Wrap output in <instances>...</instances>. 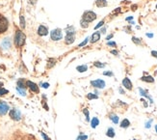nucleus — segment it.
I'll use <instances>...</instances> for the list:
<instances>
[{
	"label": "nucleus",
	"instance_id": "obj_1",
	"mask_svg": "<svg viewBox=\"0 0 157 140\" xmlns=\"http://www.w3.org/2000/svg\"><path fill=\"white\" fill-rule=\"evenodd\" d=\"M25 43V35L21 31H17L15 37V44L16 47H22Z\"/></svg>",
	"mask_w": 157,
	"mask_h": 140
},
{
	"label": "nucleus",
	"instance_id": "obj_2",
	"mask_svg": "<svg viewBox=\"0 0 157 140\" xmlns=\"http://www.w3.org/2000/svg\"><path fill=\"white\" fill-rule=\"evenodd\" d=\"M96 18V14L93 11H87L83 14V17H82V19L87 21V22H92L94 21V19Z\"/></svg>",
	"mask_w": 157,
	"mask_h": 140
},
{
	"label": "nucleus",
	"instance_id": "obj_3",
	"mask_svg": "<svg viewBox=\"0 0 157 140\" xmlns=\"http://www.w3.org/2000/svg\"><path fill=\"white\" fill-rule=\"evenodd\" d=\"M62 37H63V33H62V30H61V29L56 28V29H54V30L51 31V34H50L51 40H53V41H59V40L62 39Z\"/></svg>",
	"mask_w": 157,
	"mask_h": 140
},
{
	"label": "nucleus",
	"instance_id": "obj_4",
	"mask_svg": "<svg viewBox=\"0 0 157 140\" xmlns=\"http://www.w3.org/2000/svg\"><path fill=\"white\" fill-rule=\"evenodd\" d=\"M8 20L5 17L0 15V33H4L7 29H8Z\"/></svg>",
	"mask_w": 157,
	"mask_h": 140
},
{
	"label": "nucleus",
	"instance_id": "obj_5",
	"mask_svg": "<svg viewBox=\"0 0 157 140\" xmlns=\"http://www.w3.org/2000/svg\"><path fill=\"white\" fill-rule=\"evenodd\" d=\"M91 84H92V86H94V88H97V89H103V88H105V86H106L105 81L102 80V79L92 80V81H91Z\"/></svg>",
	"mask_w": 157,
	"mask_h": 140
},
{
	"label": "nucleus",
	"instance_id": "obj_6",
	"mask_svg": "<svg viewBox=\"0 0 157 140\" xmlns=\"http://www.w3.org/2000/svg\"><path fill=\"white\" fill-rule=\"evenodd\" d=\"M9 111V106L6 103L1 102L0 103V116H4Z\"/></svg>",
	"mask_w": 157,
	"mask_h": 140
},
{
	"label": "nucleus",
	"instance_id": "obj_7",
	"mask_svg": "<svg viewBox=\"0 0 157 140\" xmlns=\"http://www.w3.org/2000/svg\"><path fill=\"white\" fill-rule=\"evenodd\" d=\"M123 86H124L126 90H129V91H131V90H132V88H133L132 82H131V80H130L128 77L124 78V80H123Z\"/></svg>",
	"mask_w": 157,
	"mask_h": 140
},
{
	"label": "nucleus",
	"instance_id": "obj_8",
	"mask_svg": "<svg viewBox=\"0 0 157 140\" xmlns=\"http://www.w3.org/2000/svg\"><path fill=\"white\" fill-rule=\"evenodd\" d=\"M10 116H11L12 119H14L16 121H18V120H20L21 114H20V112L17 109H12L10 111Z\"/></svg>",
	"mask_w": 157,
	"mask_h": 140
},
{
	"label": "nucleus",
	"instance_id": "obj_9",
	"mask_svg": "<svg viewBox=\"0 0 157 140\" xmlns=\"http://www.w3.org/2000/svg\"><path fill=\"white\" fill-rule=\"evenodd\" d=\"M139 93H140L141 96H143V97L146 98V99L150 102V104H153V99H152V97L148 95V93H147V91H146V90H144V89H142V88H139Z\"/></svg>",
	"mask_w": 157,
	"mask_h": 140
},
{
	"label": "nucleus",
	"instance_id": "obj_10",
	"mask_svg": "<svg viewBox=\"0 0 157 140\" xmlns=\"http://www.w3.org/2000/svg\"><path fill=\"white\" fill-rule=\"evenodd\" d=\"M38 33H39L40 36H46L48 34V30H47V28H46L45 26L41 25V26L39 27V29H38Z\"/></svg>",
	"mask_w": 157,
	"mask_h": 140
},
{
	"label": "nucleus",
	"instance_id": "obj_11",
	"mask_svg": "<svg viewBox=\"0 0 157 140\" xmlns=\"http://www.w3.org/2000/svg\"><path fill=\"white\" fill-rule=\"evenodd\" d=\"M99 39H100V32L97 31V32H94V33L92 35V37H91V42H92V43H96Z\"/></svg>",
	"mask_w": 157,
	"mask_h": 140
},
{
	"label": "nucleus",
	"instance_id": "obj_12",
	"mask_svg": "<svg viewBox=\"0 0 157 140\" xmlns=\"http://www.w3.org/2000/svg\"><path fill=\"white\" fill-rule=\"evenodd\" d=\"M95 5L98 8H103L108 5V2L106 0H95Z\"/></svg>",
	"mask_w": 157,
	"mask_h": 140
},
{
	"label": "nucleus",
	"instance_id": "obj_13",
	"mask_svg": "<svg viewBox=\"0 0 157 140\" xmlns=\"http://www.w3.org/2000/svg\"><path fill=\"white\" fill-rule=\"evenodd\" d=\"M141 80L142 81L147 82V83H153L154 82V78L151 76V75H144L141 77Z\"/></svg>",
	"mask_w": 157,
	"mask_h": 140
},
{
	"label": "nucleus",
	"instance_id": "obj_14",
	"mask_svg": "<svg viewBox=\"0 0 157 140\" xmlns=\"http://www.w3.org/2000/svg\"><path fill=\"white\" fill-rule=\"evenodd\" d=\"M27 86L33 91V92H39V88H38V86L32 81H27Z\"/></svg>",
	"mask_w": 157,
	"mask_h": 140
},
{
	"label": "nucleus",
	"instance_id": "obj_15",
	"mask_svg": "<svg viewBox=\"0 0 157 140\" xmlns=\"http://www.w3.org/2000/svg\"><path fill=\"white\" fill-rule=\"evenodd\" d=\"M98 125H99V120H98V118H97V117H94V118L92 119V121H91V127L93 128H95Z\"/></svg>",
	"mask_w": 157,
	"mask_h": 140
},
{
	"label": "nucleus",
	"instance_id": "obj_16",
	"mask_svg": "<svg viewBox=\"0 0 157 140\" xmlns=\"http://www.w3.org/2000/svg\"><path fill=\"white\" fill-rule=\"evenodd\" d=\"M106 135L110 138H114L115 135H116V132H115V129L113 128H108L107 131H106Z\"/></svg>",
	"mask_w": 157,
	"mask_h": 140
},
{
	"label": "nucleus",
	"instance_id": "obj_17",
	"mask_svg": "<svg viewBox=\"0 0 157 140\" xmlns=\"http://www.w3.org/2000/svg\"><path fill=\"white\" fill-rule=\"evenodd\" d=\"M121 128H127L129 126H130V121L128 119H124L122 122H121Z\"/></svg>",
	"mask_w": 157,
	"mask_h": 140
},
{
	"label": "nucleus",
	"instance_id": "obj_18",
	"mask_svg": "<svg viewBox=\"0 0 157 140\" xmlns=\"http://www.w3.org/2000/svg\"><path fill=\"white\" fill-rule=\"evenodd\" d=\"M11 47V42H10V39L9 38H6L3 42H2V47L3 48H9V47Z\"/></svg>",
	"mask_w": 157,
	"mask_h": 140
},
{
	"label": "nucleus",
	"instance_id": "obj_19",
	"mask_svg": "<svg viewBox=\"0 0 157 140\" xmlns=\"http://www.w3.org/2000/svg\"><path fill=\"white\" fill-rule=\"evenodd\" d=\"M109 118H110V120L112 121L114 124H116V125L119 124V117H118V115H116V114H111Z\"/></svg>",
	"mask_w": 157,
	"mask_h": 140
},
{
	"label": "nucleus",
	"instance_id": "obj_20",
	"mask_svg": "<svg viewBox=\"0 0 157 140\" xmlns=\"http://www.w3.org/2000/svg\"><path fill=\"white\" fill-rule=\"evenodd\" d=\"M76 70H78L79 72H85L86 70H88V66L87 65H81V66H78L76 68Z\"/></svg>",
	"mask_w": 157,
	"mask_h": 140
},
{
	"label": "nucleus",
	"instance_id": "obj_21",
	"mask_svg": "<svg viewBox=\"0 0 157 140\" xmlns=\"http://www.w3.org/2000/svg\"><path fill=\"white\" fill-rule=\"evenodd\" d=\"M87 98H88V100H97V99H98V96L95 95V94L89 93L87 95Z\"/></svg>",
	"mask_w": 157,
	"mask_h": 140
},
{
	"label": "nucleus",
	"instance_id": "obj_22",
	"mask_svg": "<svg viewBox=\"0 0 157 140\" xmlns=\"http://www.w3.org/2000/svg\"><path fill=\"white\" fill-rule=\"evenodd\" d=\"M94 66L96 67V68L102 69V68L105 67V64H104V63H101V62H94Z\"/></svg>",
	"mask_w": 157,
	"mask_h": 140
},
{
	"label": "nucleus",
	"instance_id": "obj_23",
	"mask_svg": "<svg viewBox=\"0 0 157 140\" xmlns=\"http://www.w3.org/2000/svg\"><path fill=\"white\" fill-rule=\"evenodd\" d=\"M132 42H133L134 44H136V45H141V44H142L141 39L136 38V37H132Z\"/></svg>",
	"mask_w": 157,
	"mask_h": 140
},
{
	"label": "nucleus",
	"instance_id": "obj_24",
	"mask_svg": "<svg viewBox=\"0 0 157 140\" xmlns=\"http://www.w3.org/2000/svg\"><path fill=\"white\" fill-rule=\"evenodd\" d=\"M152 122H153V120H152V119H149L147 122H146V124H145V128H151V124H152Z\"/></svg>",
	"mask_w": 157,
	"mask_h": 140
},
{
	"label": "nucleus",
	"instance_id": "obj_25",
	"mask_svg": "<svg viewBox=\"0 0 157 140\" xmlns=\"http://www.w3.org/2000/svg\"><path fill=\"white\" fill-rule=\"evenodd\" d=\"M83 113L85 114V116H86V120H87V122H90V115H89V111H88V109L87 108H85L84 110H83Z\"/></svg>",
	"mask_w": 157,
	"mask_h": 140
},
{
	"label": "nucleus",
	"instance_id": "obj_26",
	"mask_svg": "<svg viewBox=\"0 0 157 140\" xmlns=\"http://www.w3.org/2000/svg\"><path fill=\"white\" fill-rule=\"evenodd\" d=\"M80 25H81V27L82 28H88V26H89V22H87V21H85V20H81L80 21Z\"/></svg>",
	"mask_w": 157,
	"mask_h": 140
},
{
	"label": "nucleus",
	"instance_id": "obj_27",
	"mask_svg": "<svg viewBox=\"0 0 157 140\" xmlns=\"http://www.w3.org/2000/svg\"><path fill=\"white\" fill-rule=\"evenodd\" d=\"M88 139V135H85V134H81L79 135L78 137L76 138V140H87Z\"/></svg>",
	"mask_w": 157,
	"mask_h": 140
},
{
	"label": "nucleus",
	"instance_id": "obj_28",
	"mask_svg": "<svg viewBox=\"0 0 157 140\" xmlns=\"http://www.w3.org/2000/svg\"><path fill=\"white\" fill-rule=\"evenodd\" d=\"M88 41H89V38H86L82 43H80L79 44V47H84V46H86L87 45V43H88Z\"/></svg>",
	"mask_w": 157,
	"mask_h": 140
},
{
	"label": "nucleus",
	"instance_id": "obj_29",
	"mask_svg": "<svg viewBox=\"0 0 157 140\" xmlns=\"http://www.w3.org/2000/svg\"><path fill=\"white\" fill-rule=\"evenodd\" d=\"M16 90H17V92L20 94L21 96H25V95H26L25 91H24V90H22L21 88H19V87H16Z\"/></svg>",
	"mask_w": 157,
	"mask_h": 140
},
{
	"label": "nucleus",
	"instance_id": "obj_30",
	"mask_svg": "<svg viewBox=\"0 0 157 140\" xmlns=\"http://www.w3.org/2000/svg\"><path fill=\"white\" fill-rule=\"evenodd\" d=\"M20 25H21V27H22V28L25 27V20H24L23 16H20Z\"/></svg>",
	"mask_w": 157,
	"mask_h": 140
},
{
	"label": "nucleus",
	"instance_id": "obj_31",
	"mask_svg": "<svg viewBox=\"0 0 157 140\" xmlns=\"http://www.w3.org/2000/svg\"><path fill=\"white\" fill-rule=\"evenodd\" d=\"M7 93H8V90H6L4 88H0V96H3V95H5Z\"/></svg>",
	"mask_w": 157,
	"mask_h": 140
},
{
	"label": "nucleus",
	"instance_id": "obj_32",
	"mask_svg": "<svg viewBox=\"0 0 157 140\" xmlns=\"http://www.w3.org/2000/svg\"><path fill=\"white\" fill-rule=\"evenodd\" d=\"M103 74L104 75H108V76H113L114 73H113L111 70H108V71H103Z\"/></svg>",
	"mask_w": 157,
	"mask_h": 140
},
{
	"label": "nucleus",
	"instance_id": "obj_33",
	"mask_svg": "<svg viewBox=\"0 0 157 140\" xmlns=\"http://www.w3.org/2000/svg\"><path fill=\"white\" fill-rule=\"evenodd\" d=\"M103 24H104V20H101V21H99V22L97 23V25L94 27V29H95V30H96V29H98V28H99V27H101Z\"/></svg>",
	"mask_w": 157,
	"mask_h": 140
},
{
	"label": "nucleus",
	"instance_id": "obj_34",
	"mask_svg": "<svg viewBox=\"0 0 157 140\" xmlns=\"http://www.w3.org/2000/svg\"><path fill=\"white\" fill-rule=\"evenodd\" d=\"M107 46H109V47H117V44H116L115 42H108V43H107Z\"/></svg>",
	"mask_w": 157,
	"mask_h": 140
},
{
	"label": "nucleus",
	"instance_id": "obj_35",
	"mask_svg": "<svg viewBox=\"0 0 157 140\" xmlns=\"http://www.w3.org/2000/svg\"><path fill=\"white\" fill-rule=\"evenodd\" d=\"M42 136L45 138V140H50V138H49V137H48V136L45 134V132H42Z\"/></svg>",
	"mask_w": 157,
	"mask_h": 140
},
{
	"label": "nucleus",
	"instance_id": "obj_36",
	"mask_svg": "<svg viewBox=\"0 0 157 140\" xmlns=\"http://www.w3.org/2000/svg\"><path fill=\"white\" fill-rule=\"evenodd\" d=\"M151 55H152L153 57L157 58V51L156 50H152V51H151Z\"/></svg>",
	"mask_w": 157,
	"mask_h": 140
},
{
	"label": "nucleus",
	"instance_id": "obj_37",
	"mask_svg": "<svg viewBox=\"0 0 157 140\" xmlns=\"http://www.w3.org/2000/svg\"><path fill=\"white\" fill-rule=\"evenodd\" d=\"M119 92L122 94V95H124V94H125V92H124V90L123 89V88H122V87H120V88H119Z\"/></svg>",
	"mask_w": 157,
	"mask_h": 140
},
{
	"label": "nucleus",
	"instance_id": "obj_38",
	"mask_svg": "<svg viewBox=\"0 0 157 140\" xmlns=\"http://www.w3.org/2000/svg\"><path fill=\"white\" fill-rule=\"evenodd\" d=\"M142 102H143V105H144L145 107H147V106H148V105H147V103H146V100H142Z\"/></svg>",
	"mask_w": 157,
	"mask_h": 140
},
{
	"label": "nucleus",
	"instance_id": "obj_39",
	"mask_svg": "<svg viewBox=\"0 0 157 140\" xmlns=\"http://www.w3.org/2000/svg\"><path fill=\"white\" fill-rule=\"evenodd\" d=\"M99 32H100V33H102V34H105V33H106V28H105V27H103V28L101 29Z\"/></svg>",
	"mask_w": 157,
	"mask_h": 140
},
{
	"label": "nucleus",
	"instance_id": "obj_40",
	"mask_svg": "<svg viewBox=\"0 0 157 140\" xmlns=\"http://www.w3.org/2000/svg\"><path fill=\"white\" fill-rule=\"evenodd\" d=\"M111 53L114 54V55H118V54H119V52H118L117 50H115V49H114V50H111Z\"/></svg>",
	"mask_w": 157,
	"mask_h": 140
},
{
	"label": "nucleus",
	"instance_id": "obj_41",
	"mask_svg": "<svg viewBox=\"0 0 157 140\" xmlns=\"http://www.w3.org/2000/svg\"><path fill=\"white\" fill-rule=\"evenodd\" d=\"M48 86H49V84H48V83H44V84H43V87L45 88V89H47V88H48Z\"/></svg>",
	"mask_w": 157,
	"mask_h": 140
},
{
	"label": "nucleus",
	"instance_id": "obj_42",
	"mask_svg": "<svg viewBox=\"0 0 157 140\" xmlns=\"http://www.w3.org/2000/svg\"><path fill=\"white\" fill-rule=\"evenodd\" d=\"M113 34H110V35H108L107 36V37H106V40H107V41H108V40H110V39H112L113 38Z\"/></svg>",
	"mask_w": 157,
	"mask_h": 140
},
{
	"label": "nucleus",
	"instance_id": "obj_43",
	"mask_svg": "<svg viewBox=\"0 0 157 140\" xmlns=\"http://www.w3.org/2000/svg\"><path fill=\"white\" fill-rule=\"evenodd\" d=\"M146 37H148V38H153V34H152V33H146Z\"/></svg>",
	"mask_w": 157,
	"mask_h": 140
},
{
	"label": "nucleus",
	"instance_id": "obj_44",
	"mask_svg": "<svg viewBox=\"0 0 157 140\" xmlns=\"http://www.w3.org/2000/svg\"><path fill=\"white\" fill-rule=\"evenodd\" d=\"M132 19H133V17H128V18H125V20H127V21L132 20Z\"/></svg>",
	"mask_w": 157,
	"mask_h": 140
},
{
	"label": "nucleus",
	"instance_id": "obj_45",
	"mask_svg": "<svg viewBox=\"0 0 157 140\" xmlns=\"http://www.w3.org/2000/svg\"><path fill=\"white\" fill-rule=\"evenodd\" d=\"M155 131H156V133H157V125L155 126Z\"/></svg>",
	"mask_w": 157,
	"mask_h": 140
},
{
	"label": "nucleus",
	"instance_id": "obj_46",
	"mask_svg": "<svg viewBox=\"0 0 157 140\" xmlns=\"http://www.w3.org/2000/svg\"><path fill=\"white\" fill-rule=\"evenodd\" d=\"M131 140H137V139H131Z\"/></svg>",
	"mask_w": 157,
	"mask_h": 140
},
{
	"label": "nucleus",
	"instance_id": "obj_47",
	"mask_svg": "<svg viewBox=\"0 0 157 140\" xmlns=\"http://www.w3.org/2000/svg\"><path fill=\"white\" fill-rule=\"evenodd\" d=\"M156 9H157V5H156Z\"/></svg>",
	"mask_w": 157,
	"mask_h": 140
}]
</instances>
